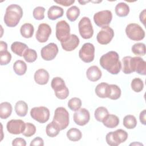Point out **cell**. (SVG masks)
Returning <instances> with one entry per match:
<instances>
[{"label": "cell", "instance_id": "6da1fadb", "mask_svg": "<svg viewBox=\"0 0 146 146\" xmlns=\"http://www.w3.org/2000/svg\"><path fill=\"white\" fill-rule=\"evenodd\" d=\"M99 63L103 69L113 75L119 74L122 67L119 54L113 51H108L103 55L100 58Z\"/></svg>", "mask_w": 146, "mask_h": 146}, {"label": "cell", "instance_id": "7a4b0ae2", "mask_svg": "<svg viewBox=\"0 0 146 146\" xmlns=\"http://www.w3.org/2000/svg\"><path fill=\"white\" fill-rule=\"evenodd\" d=\"M22 7L17 4H11L6 9L3 21L5 25L9 27H15L23 16Z\"/></svg>", "mask_w": 146, "mask_h": 146}, {"label": "cell", "instance_id": "3957f363", "mask_svg": "<svg viewBox=\"0 0 146 146\" xmlns=\"http://www.w3.org/2000/svg\"><path fill=\"white\" fill-rule=\"evenodd\" d=\"M51 86L54 90L56 97L59 99H66L69 95L68 88L64 80L60 77H55L51 80Z\"/></svg>", "mask_w": 146, "mask_h": 146}, {"label": "cell", "instance_id": "277c9868", "mask_svg": "<svg viewBox=\"0 0 146 146\" xmlns=\"http://www.w3.org/2000/svg\"><path fill=\"white\" fill-rule=\"evenodd\" d=\"M127 132L122 129H119L115 131L108 132L106 136L107 143L111 146H117L120 143H124L128 138Z\"/></svg>", "mask_w": 146, "mask_h": 146}, {"label": "cell", "instance_id": "5b68a950", "mask_svg": "<svg viewBox=\"0 0 146 146\" xmlns=\"http://www.w3.org/2000/svg\"><path fill=\"white\" fill-rule=\"evenodd\" d=\"M52 121L55 122L60 130L66 129L69 125V113L67 110L62 107L56 108Z\"/></svg>", "mask_w": 146, "mask_h": 146}, {"label": "cell", "instance_id": "8992f818", "mask_svg": "<svg viewBox=\"0 0 146 146\" xmlns=\"http://www.w3.org/2000/svg\"><path fill=\"white\" fill-rule=\"evenodd\" d=\"M125 33L128 38L135 41H139L145 37V31L137 23L128 24L125 28Z\"/></svg>", "mask_w": 146, "mask_h": 146}, {"label": "cell", "instance_id": "52a82bcc", "mask_svg": "<svg viewBox=\"0 0 146 146\" xmlns=\"http://www.w3.org/2000/svg\"><path fill=\"white\" fill-rule=\"evenodd\" d=\"M79 32L80 36L84 39L92 38L94 34V29L91 22L88 17H84L78 23Z\"/></svg>", "mask_w": 146, "mask_h": 146}, {"label": "cell", "instance_id": "ba28073f", "mask_svg": "<svg viewBox=\"0 0 146 146\" xmlns=\"http://www.w3.org/2000/svg\"><path fill=\"white\" fill-rule=\"evenodd\" d=\"M31 117L40 123H45L50 117V111L48 108L44 106L35 107L30 111Z\"/></svg>", "mask_w": 146, "mask_h": 146}, {"label": "cell", "instance_id": "9c48e42d", "mask_svg": "<svg viewBox=\"0 0 146 146\" xmlns=\"http://www.w3.org/2000/svg\"><path fill=\"white\" fill-rule=\"evenodd\" d=\"M70 36V27L64 20L60 21L56 25V37L60 43L66 41Z\"/></svg>", "mask_w": 146, "mask_h": 146}, {"label": "cell", "instance_id": "30bf717a", "mask_svg": "<svg viewBox=\"0 0 146 146\" xmlns=\"http://www.w3.org/2000/svg\"><path fill=\"white\" fill-rule=\"evenodd\" d=\"M112 19V14L110 10H105L95 13L94 15L95 23L100 27L107 26Z\"/></svg>", "mask_w": 146, "mask_h": 146}, {"label": "cell", "instance_id": "8fae6325", "mask_svg": "<svg viewBox=\"0 0 146 146\" xmlns=\"http://www.w3.org/2000/svg\"><path fill=\"white\" fill-rule=\"evenodd\" d=\"M79 58L85 63L92 62L95 57V47L91 43L83 44L79 52Z\"/></svg>", "mask_w": 146, "mask_h": 146}, {"label": "cell", "instance_id": "7c38bea8", "mask_svg": "<svg viewBox=\"0 0 146 146\" xmlns=\"http://www.w3.org/2000/svg\"><path fill=\"white\" fill-rule=\"evenodd\" d=\"M114 36V31L110 26H104L99 31L96 36V39L99 43L106 45L110 43Z\"/></svg>", "mask_w": 146, "mask_h": 146}, {"label": "cell", "instance_id": "4fadbf2b", "mask_svg": "<svg viewBox=\"0 0 146 146\" xmlns=\"http://www.w3.org/2000/svg\"><path fill=\"white\" fill-rule=\"evenodd\" d=\"M58 51V47L56 44L50 43L41 49L40 55L44 60H52L56 57Z\"/></svg>", "mask_w": 146, "mask_h": 146}, {"label": "cell", "instance_id": "5bb4252c", "mask_svg": "<svg viewBox=\"0 0 146 146\" xmlns=\"http://www.w3.org/2000/svg\"><path fill=\"white\" fill-rule=\"evenodd\" d=\"M26 123L21 119H12L9 121L6 124L7 131L13 135L22 133L25 129Z\"/></svg>", "mask_w": 146, "mask_h": 146}, {"label": "cell", "instance_id": "9a60e30c", "mask_svg": "<svg viewBox=\"0 0 146 146\" xmlns=\"http://www.w3.org/2000/svg\"><path fill=\"white\" fill-rule=\"evenodd\" d=\"M51 34V28L47 23H40L36 32L35 38L40 43H44L47 41Z\"/></svg>", "mask_w": 146, "mask_h": 146}, {"label": "cell", "instance_id": "2e32d148", "mask_svg": "<svg viewBox=\"0 0 146 146\" xmlns=\"http://www.w3.org/2000/svg\"><path fill=\"white\" fill-rule=\"evenodd\" d=\"M74 122L78 125L83 126L87 124L90 119V114L89 111L84 108H80L75 111L73 115Z\"/></svg>", "mask_w": 146, "mask_h": 146}, {"label": "cell", "instance_id": "e0dca14e", "mask_svg": "<svg viewBox=\"0 0 146 146\" xmlns=\"http://www.w3.org/2000/svg\"><path fill=\"white\" fill-rule=\"evenodd\" d=\"M79 42L80 40L77 35L71 34L66 41L61 43V45L62 48L66 51H72L78 46Z\"/></svg>", "mask_w": 146, "mask_h": 146}, {"label": "cell", "instance_id": "ac0fdd59", "mask_svg": "<svg viewBox=\"0 0 146 146\" xmlns=\"http://www.w3.org/2000/svg\"><path fill=\"white\" fill-rule=\"evenodd\" d=\"M132 67L133 72H136L141 75H146V62L139 56L132 57Z\"/></svg>", "mask_w": 146, "mask_h": 146}, {"label": "cell", "instance_id": "d6986e66", "mask_svg": "<svg viewBox=\"0 0 146 146\" xmlns=\"http://www.w3.org/2000/svg\"><path fill=\"white\" fill-rule=\"evenodd\" d=\"M49 74L48 71L43 68H40L36 70L34 74L35 82L40 85L47 84L49 80Z\"/></svg>", "mask_w": 146, "mask_h": 146}, {"label": "cell", "instance_id": "ffe728a7", "mask_svg": "<svg viewBox=\"0 0 146 146\" xmlns=\"http://www.w3.org/2000/svg\"><path fill=\"white\" fill-rule=\"evenodd\" d=\"M102 75V73L100 68L96 66H92L90 67L86 71V76L87 79L91 82H96L99 80Z\"/></svg>", "mask_w": 146, "mask_h": 146}, {"label": "cell", "instance_id": "44dd1931", "mask_svg": "<svg viewBox=\"0 0 146 146\" xmlns=\"http://www.w3.org/2000/svg\"><path fill=\"white\" fill-rule=\"evenodd\" d=\"M64 14V10L61 7L58 6H51L47 11V17L48 19L54 21L59 18H61Z\"/></svg>", "mask_w": 146, "mask_h": 146}, {"label": "cell", "instance_id": "7402d4cb", "mask_svg": "<svg viewBox=\"0 0 146 146\" xmlns=\"http://www.w3.org/2000/svg\"><path fill=\"white\" fill-rule=\"evenodd\" d=\"M121 90L116 84H108L107 88V98L112 100H117L121 96Z\"/></svg>", "mask_w": 146, "mask_h": 146}, {"label": "cell", "instance_id": "603a6c76", "mask_svg": "<svg viewBox=\"0 0 146 146\" xmlns=\"http://www.w3.org/2000/svg\"><path fill=\"white\" fill-rule=\"evenodd\" d=\"M103 124L107 128H113L119 125V119L116 115L108 114L103 121Z\"/></svg>", "mask_w": 146, "mask_h": 146}, {"label": "cell", "instance_id": "cb8c5ba5", "mask_svg": "<svg viewBox=\"0 0 146 146\" xmlns=\"http://www.w3.org/2000/svg\"><path fill=\"white\" fill-rule=\"evenodd\" d=\"M12 106L7 102H2L0 104V117L2 119H7L11 114Z\"/></svg>", "mask_w": 146, "mask_h": 146}, {"label": "cell", "instance_id": "d4e9b609", "mask_svg": "<svg viewBox=\"0 0 146 146\" xmlns=\"http://www.w3.org/2000/svg\"><path fill=\"white\" fill-rule=\"evenodd\" d=\"M28 48V46L25 43L21 42H14L11 45V51L19 56H22L24 52Z\"/></svg>", "mask_w": 146, "mask_h": 146}, {"label": "cell", "instance_id": "484cf974", "mask_svg": "<svg viewBox=\"0 0 146 146\" xmlns=\"http://www.w3.org/2000/svg\"><path fill=\"white\" fill-rule=\"evenodd\" d=\"M115 11L118 17H124L128 15L129 13V7L124 2H120L116 5Z\"/></svg>", "mask_w": 146, "mask_h": 146}, {"label": "cell", "instance_id": "4316f807", "mask_svg": "<svg viewBox=\"0 0 146 146\" xmlns=\"http://www.w3.org/2000/svg\"><path fill=\"white\" fill-rule=\"evenodd\" d=\"M14 109L17 115L21 117H24L27 113L28 106L25 102L19 100L16 103Z\"/></svg>", "mask_w": 146, "mask_h": 146}, {"label": "cell", "instance_id": "83f0119b", "mask_svg": "<svg viewBox=\"0 0 146 146\" xmlns=\"http://www.w3.org/2000/svg\"><path fill=\"white\" fill-rule=\"evenodd\" d=\"M34 32V28L32 24L26 23L22 25L20 29L21 35L25 38H30L33 36Z\"/></svg>", "mask_w": 146, "mask_h": 146}, {"label": "cell", "instance_id": "f1b7e54d", "mask_svg": "<svg viewBox=\"0 0 146 146\" xmlns=\"http://www.w3.org/2000/svg\"><path fill=\"white\" fill-rule=\"evenodd\" d=\"M13 70L15 73L19 76L24 75L27 71V65L22 60L15 61L13 64Z\"/></svg>", "mask_w": 146, "mask_h": 146}, {"label": "cell", "instance_id": "f546056e", "mask_svg": "<svg viewBox=\"0 0 146 146\" xmlns=\"http://www.w3.org/2000/svg\"><path fill=\"white\" fill-rule=\"evenodd\" d=\"M60 131L58 125L53 121L48 123L46 128V132L48 136L50 137H54L56 136Z\"/></svg>", "mask_w": 146, "mask_h": 146}, {"label": "cell", "instance_id": "4dcf8cb0", "mask_svg": "<svg viewBox=\"0 0 146 146\" xmlns=\"http://www.w3.org/2000/svg\"><path fill=\"white\" fill-rule=\"evenodd\" d=\"M108 86V84L105 82H102L98 84L95 89L96 95L100 98H107Z\"/></svg>", "mask_w": 146, "mask_h": 146}, {"label": "cell", "instance_id": "1f68e13d", "mask_svg": "<svg viewBox=\"0 0 146 146\" xmlns=\"http://www.w3.org/2000/svg\"><path fill=\"white\" fill-rule=\"evenodd\" d=\"M67 138L72 141H77L81 139L82 133L81 131L76 128H72L67 132Z\"/></svg>", "mask_w": 146, "mask_h": 146}, {"label": "cell", "instance_id": "d6a6232c", "mask_svg": "<svg viewBox=\"0 0 146 146\" xmlns=\"http://www.w3.org/2000/svg\"><path fill=\"white\" fill-rule=\"evenodd\" d=\"M80 15V9L76 6H73L67 9L66 16L67 19L71 22L75 21Z\"/></svg>", "mask_w": 146, "mask_h": 146}, {"label": "cell", "instance_id": "836d02e7", "mask_svg": "<svg viewBox=\"0 0 146 146\" xmlns=\"http://www.w3.org/2000/svg\"><path fill=\"white\" fill-rule=\"evenodd\" d=\"M132 57L130 56H126L122 59V71L125 74H130L133 72L132 67Z\"/></svg>", "mask_w": 146, "mask_h": 146}, {"label": "cell", "instance_id": "e575fe53", "mask_svg": "<svg viewBox=\"0 0 146 146\" xmlns=\"http://www.w3.org/2000/svg\"><path fill=\"white\" fill-rule=\"evenodd\" d=\"M109 114L108 110L104 107H98L94 112V116L96 120L99 122H103L104 119Z\"/></svg>", "mask_w": 146, "mask_h": 146}, {"label": "cell", "instance_id": "d590c367", "mask_svg": "<svg viewBox=\"0 0 146 146\" xmlns=\"http://www.w3.org/2000/svg\"><path fill=\"white\" fill-rule=\"evenodd\" d=\"M137 125L136 117L132 115H126L123 119V125L127 129H133Z\"/></svg>", "mask_w": 146, "mask_h": 146}, {"label": "cell", "instance_id": "8d00e7d4", "mask_svg": "<svg viewBox=\"0 0 146 146\" xmlns=\"http://www.w3.org/2000/svg\"><path fill=\"white\" fill-rule=\"evenodd\" d=\"M23 56L27 62L33 63L35 62L37 58V53L35 50L28 48L24 52Z\"/></svg>", "mask_w": 146, "mask_h": 146}, {"label": "cell", "instance_id": "74e56055", "mask_svg": "<svg viewBox=\"0 0 146 146\" xmlns=\"http://www.w3.org/2000/svg\"><path fill=\"white\" fill-rule=\"evenodd\" d=\"M131 50L136 55L144 56L145 54V45L143 43H136L132 46Z\"/></svg>", "mask_w": 146, "mask_h": 146}, {"label": "cell", "instance_id": "f35d334b", "mask_svg": "<svg viewBox=\"0 0 146 146\" xmlns=\"http://www.w3.org/2000/svg\"><path fill=\"white\" fill-rule=\"evenodd\" d=\"M67 106L71 111H76L80 108L82 106V101L79 98L74 97L68 100Z\"/></svg>", "mask_w": 146, "mask_h": 146}, {"label": "cell", "instance_id": "ab89813d", "mask_svg": "<svg viewBox=\"0 0 146 146\" xmlns=\"http://www.w3.org/2000/svg\"><path fill=\"white\" fill-rule=\"evenodd\" d=\"M131 86L133 91L135 92H140L144 88V83L141 79L136 78L132 80Z\"/></svg>", "mask_w": 146, "mask_h": 146}, {"label": "cell", "instance_id": "60d3db41", "mask_svg": "<svg viewBox=\"0 0 146 146\" xmlns=\"http://www.w3.org/2000/svg\"><path fill=\"white\" fill-rule=\"evenodd\" d=\"M36 132V127L34 124L31 123H26L25 129L22 132L23 136L26 137H31Z\"/></svg>", "mask_w": 146, "mask_h": 146}, {"label": "cell", "instance_id": "b9f144b4", "mask_svg": "<svg viewBox=\"0 0 146 146\" xmlns=\"http://www.w3.org/2000/svg\"><path fill=\"white\" fill-rule=\"evenodd\" d=\"M44 7L42 6H38L34 9L33 15L36 20H42L44 18Z\"/></svg>", "mask_w": 146, "mask_h": 146}, {"label": "cell", "instance_id": "7bdbcfd3", "mask_svg": "<svg viewBox=\"0 0 146 146\" xmlns=\"http://www.w3.org/2000/svg\"><path fill=\"white\" fill-rule=\"evenodd\" d=\"M0 64L1 66L8 64L11 59V55L7 51H0Z\"/></svg>", "mask_w": 146, "mask_h": 146}, {"label": "cell", "instance_id": "ee69618b", "mask_svg": "<svg viewBox=\"0 0 146 146\" xmlns=\"http://www.w3.org/2000/svg\"><path fill=\"white\" fill-rule=\"evenodd\" d=\"M30 145V146H43L44 145V141L42 138L40 137H36L31 141Z\"/></svg>", "mask_w": 146, "mask_h": 146}, {"label": "cell", "instance_id": "f6af8a7d", "mask_svg": "<svg viewBox=\"0 0 146 146\" xmlns=\"http://www.w3.org/2000/svg\"><path fill=\"white\" fill-rule=\"evenodd\" d=\"M13 145H20V146H25L26 145V142L25 140L21 137H17L14 139L12 141Z\"/></svg>", "mask_w": 146, "mask_h": 146}, {"label": "cell", "instance_id": "bcb514c9", "mask_svg": "<svg viewBox=\"0 0 146 146\" xmlns=\"http://www.w3.org/2000/svg\"><path fill=\"white\" fill-rule=\"evenodd\" d=\"M54 2L58 4L67 7L72 5L75 2V1L74 0H59V1H54Z\"/></svg>", "mask_w": 146, "mask_h": 146}, {"label": "cell", "instance_id": "7dc6e473", "mask_svg": "<svg viewBox=\"0 0 146 146\" xmlns=\"http://www.w3.org/2000/svg\"><path fill=\"white\" fill-rule=\"evenodd\" d=\"M145 115H146V110H143L140 113L139 115V119L140 121L143 125L146 124V119H145Z\"/></svg>", "mask_w": 146, "mask_h": 146}, {"label": "cell", "instance_id": "c3c4849f", "mask_svg": "<svg viewBox=\"0 0 146 146\" xmlns=\"http://www.w3.org/2000/svg\"><path fill=\"white\" fill-rule=\"evenodd\" d=\"M145 9H144L140 14L139 15V18H140V21L141 23H143V24L145 26Z\"/></svg>", "mask_w": 146, "mask_h": 146}, {"label": "cell", "instance_id": "681fc988", "mask_svg": "<svg viewBox=\"0 0 146 146\" xmlns=\"http://www.w3.org/2000/svg\"><path fill=\"white\" fill-rule=\"evenodd\" d=\"M7 44L5 42L1 40L0 42V51H7Z\"/></svg>", "mask_w": 146, "mask_h": 146}, {"label": "cell", "instance_id": "f907efd6", "mask_svg": "<svg viewBox=\"0 0 146 146\" xmlns=\"http://www.w3.org/2000/svg\"><path fill=\"white\" fill-rule=\"evenodd\" d=\"M90 1H79V2L81 4V5H84L86 3H87Z\"/></svg>", "mask_w": 146, "mask_h": 146}]
</instances>
